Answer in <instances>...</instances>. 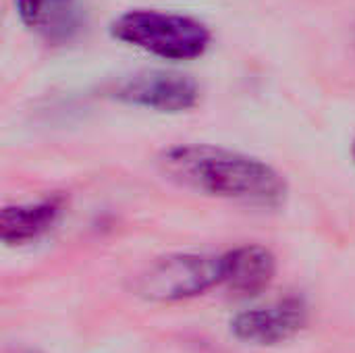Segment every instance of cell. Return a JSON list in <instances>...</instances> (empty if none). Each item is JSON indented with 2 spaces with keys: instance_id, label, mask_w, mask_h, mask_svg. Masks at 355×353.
Listing matches in <instances>:
<instances>
[{
  "instance_id": "obj_1",
  "label": "cell",
  "mask_w": 355,
  "mask_h": 353,
  "mask_svg": "<svg viewBox=\"0 0 355 353\" xmlns=\"http://www.w3.org/2000/svg\"><path fill=\"white\" fill-rule=\"evenodd\" d=\"M164 175L193 191L254 206H279L287 198L283 175L268 162L210 144L168 148L160 156Z\"/></svg>"
},
{
  "instance_id": "obj_2",
  "label": "cell",
  "mask_w": 355,
  "mask_h": 353,
  "mask_svg": "<svg viewBox=\"0 0 355 353\" xmlns=\"http://www.w3.org/2000/svg\"><path fill=\"white\" fill-rule=\"evenodd\" d=\"M110 33L129 46L166 60L200 58L212 40L210 29L202 21L152 8H133L119 15L110 25Z\"/></svg>"
},
{
  "instance_id": "obj_3",
  "label": "cell",
  "mask_w": 355,
  "mask_h": 353,
  "mask_svg": "<svg viewBox=\"0 0 355 353\" xmlns=\"http://www.w3.org/2000/svg\"><path fill=\"white\" fill-rule=\"evenodd\" d=\"M220 283V256L175 254L150 264L135 281V291L150 302H181Z\"/></svg>"
},
{
  "instance_id": "obj_4",
  "label": "cell",
  "mask_w": 355,
  "mask_h": 353,
  "mask_svg": "<svg viewBox=\"0 0 355 353\" xmlns=\"http://www.w3.org/2000/svg\"><path fill=\"white\" fill-rule=\"evenodd\" d=\"M200 96L198 83L173 71H144L123 79L114 87L121 102L144 106L156 112H183L196 106Z\"/></svg>"
},
{
  "instance_id": "obj_5",
  "label": "cell",
  "mask_w": 355,
  "mask_h": 353,
  "mask_svg": "<svg viewBox=\"0 0 355 353\" xmlns=\"http://www.w3.org/2000/svg\"><path fill=\"white\" fill-rule=\"evenodd\" d=\"M308 322V308L297 298L239 312L231 320V331L239 341L252 345H277L295 337Z\"/></svg>"
},
{
  "instance_id": "obj_6",
  "label": "cell",
  "mask_w": 355,
  "mask_h": 353,
  "mask_svg": "<svg viewBox=\"0 0 355 353\" xmlns=\"http://www.w3.org/2000/svg\"><path fill=\"white\" fill-rule=\"evenodd\" d=\"M277 270V260L262 246H241L220 256V283L235 295H258Z\"/></svg>"
},
{
  "instance_id": "obj_7",
  "label": "cell",
  "mask_w": 355,
  "mask_h": 353,
  "mask_svg": "<svg viewBox=\"0 0 355 353\" xmlns=\"http://www.w3.org/2000/svg\"><path fill=\"white\" fill-rule=\"evenodd\" d=\"M62 212L60 198H48L35 204L6 206L0 212V237L8 246H21L50 231Z\"/></svg>"
},
{
  "instance_id": "obj_8",
  "label": "cell",
  "mask_w": 355,
  "mask_h": 353,
  "mask_svg": "<svg viewBox=\"0 0 355 353\" xmlns=\"http://www.w3.org/2000/svg\"><path fill=\"white\" fill-rule=\"evenodd\" d=\"M21 21L35 31L54 33L71 23L73 0H15Z\"/></svg>"
},
{
  "instance_id": "obj_9",
  "label": "cell",
  "mask_w": 355,
  "mask_h": 353,
  "mask_svg": "<svg viewBox=\"0 0 355 353\" xmlns=\"http://www.w3.org/2000/svg\"><path fill=\"white\" fill-rule=\"evenodd\" d=\"M352 156H354V160H355V139H354V144H352Z\"/></svg>"
},
{
  "instance_id": "obj_10",
  "label": "cell",
  "mask_w": 355,
  "mask_h": 353,
  "mask_svg": "<svg viewBox=\"0 0 355 353\" xmlns=\"http://www.w3.org/2000/svg\"><path fill=\"white\" fill-rule=\"evenodd\" d=\"M15 353H31V352H15Z\"/></svg>"
}]
</instances>
